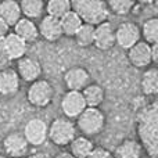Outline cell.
I'll return each mask as SVG.
<instances>
[{
	"instance_id": "8992f818",
	"label": "cell",
	"mask_w": 158,
	"mask_h": 158,
	"mask_svg": "<svg viewBox=\"0 0 158 158\" xmlns=\"http://www.w3.org/2000/svg\"><path fill=\"white\" fill-rule=\"evenodd\" d=\"M142 40L140 25L133 21H123L115 28V44L123 50H129Z\"/></svg>"
},
{
	"instance_id": "2e32d148",
	"label": "cell",
	"mask_w": 158,
	"mask_h": 158,
	"mask_svg": "<svg viewBox=\"0 0 158 158\" xmlns=\"http://www.w3.org/2000/svg\"><path fill=\"white\" fill-rule=\"evenodd\" d=\"M3 43H4L6 56H7L8 61H18L19 58L24 57L28 50V44L13 32H10L6 38H3Z\"/></svg>"
},
{
	"instance_id": "52a82bcc",
	"label": "cell",
	"mask_w": 158,
	"mask_h": 158,
	"mask_svg": "<svg viewBox=\"0 0 158 158\" xmlns=\"http://www.w3.org/2000/svg\"><path fill=\"white\" fill-rule=\"evenodd\" d=\"M3 150L7 158H24L29 150L27 139L22 132H11L3 139Z\"/></svg>"
},
{
	"instance_id": "d6a6232c",
	"label": "cell",
	"mask_w": 158,
	"mask_h": 158,
	"mask_svg": "<svg viewBox=\"0 0 158 158\" xmlns=\"http://www.w3.org/2000/svg\"><path fill=\"white\" fill-rule=\"evenodd\" d=\"M28 158H53V157L50 156L49 153H44V151H38V153L31 154Z\"/></svg>"
},
{
	"instance_id": "d6986e66",
	"label": "cell",
	"mask_w": 158,
	"mask_h": 158,
	"mask_svg": "<svg viewBox=\"0 0 158 158\" xmlns=\"http://www.w3.org/2000/svg\"><path fill=\"white\" fill-rule=\"evenodd\" d=\"M81 93L85 100V104L89 108H100V106L106 100V90L98 83H92L90 82Z\"/></svg>"
},
{
	"instance_id": "484cf974",
	"label": "cell",
	"mask_w": 158,
	"mask_h": 158,
	"mask_svg": "<svg viewBox=\"0 0 158 158\" xmlns=\"http://www.w3.org/2000/svg\"><path fill=\"white\" fill-rule=\"evenodd\" d=\"M72 10L69 0H49L44 2V13L46 15L54 17V18H63L67 13Z\"/></svg>"
},
{
	"instance_id": "d4e9b609",
	"label": "cell",
	"mask_w": 158,
	"mask_h": 158,
	"mask_svg": "<svg viewBox=\"0 0 158 158\" xmlns=\"http://www.w3.org/2000/svg\"><path fill=\"white\" fill-rule=\"evenodd\" d=\"M140 35L142 40L146 42L147 44H156L158 43V18L151 17L147 18L140 27Z\"/></svg>"
},
{
	"instance_id": "836d02e7",
	"label": "cell",
	"mask_w": 158,
	"mask_h": 158,
	"mask_svg": "<svg viewBox=\"0 0 158 158\" xmlns=\"http://www.w3.org/2000/svg\"><path fill=\"white\" fill-rule=\"evenodd\" d=\"M53 158H74V157L71 156L69 151H60V153H57Z\"/></svg>"
},
{
	"instance_id": "e575fe53",
	"label": "cell",
	"mask_w": 158,
	"mask_h": 158,
	"mask_svg": "<svg viewBox=\"0 0 158 158\" xmlns=\"http://www.w3.org/2000/svg\"><path fill=\"white\" fill-rule=\"evenodd\" d=\"M0 158H7V157H6L4 154H0Z\"/></svg>"
},
{
	"instance_id": "ac0fdd59",
	"label": "cell",
	"mask_w": 158,
	"mask_h": 158,
	"mask_svg": "<svg viewBox=\"0 0 158 158\" xmlns=\"http://www.w3.org/2000/svg\"><path fill=\"white\" fill-rule=\"evenodd\" d=\"M0 18L10 28H13L22 18L19 2H17V0H0Z\"/></svg>"
},
{
	"instance_id": "1f68e13d",
	"label": "cell",
	"mask_w": 158,
	"mask_h": 158,
	"mask_svg": "<svg viewBox=\"0 0 158 158\" xmlns=\"http://www.w3.org/2000/svg\"><path fill=\"white\" fill-rule=\"evenodd\" d=\"M151 60H153V63L158 61V43L151 44Z\"/></svg>"
},
{
	"instance_id": "f1b7e54d",
	"label": "cell",
	"mask_w": 158,
	"mask_h": 158,
	"mask_svg": "<svg viewBox=\"0 0 158 158\" xmlns=\"http://www.w3.org/2000/svg\"><path fill=\"white\" fill-rule=\"evenodd\" d=\"M87 158H114V157H112L111 151H108L107 148L100 147V146H96L94 150L92 151V154H90Z\"/></svg>"
},
{
	"instance_id": "7c38bea8",
	"label": "cell",
	"mask_w": 158,
	"mask_h": 158,
	"mask_svg": "<svg viewBox=\"0 0 158 158\" xmlns=\"http://www.w3.org/2000/svg\"><path fill=\"white\" fill-rule=\"evenodd\" d=\"M128 60L135 68H146L148 67L153 60H151V46L146 42L140 40L133 47L126 50Z\"/></svg>"
},
{
	"instance_id": "e0dca14e",
	"label": "cell",
	"mask_w": 158,
	"mask_h": 158,
	"mask_svg": "<svg viewBox=\"0 0 158 158\" xmlns=\"http://www.w3.org/2000/svg\"><path fill=\"white\" fill-rule=\"evenodd\" d=\"M13 33H15L18 38H21L27 44L35 43L39 39L38 25L35 24V21L27 19L24 17L13 27Z\"/></svg>"
},
{
	"instance_id": "277c9868",
	"label": "cell",
	"mask_w": 158,
	"mask_h": 158,
	"mask_svg": "<svg viewBox=\"0 0 158 158\" xmlns=\"http://www.w3.org/2000/svg\"><path fill=\"white\" fill-rule=\"evenodd\" d=\"M106 122V114L101 108H89V107H86L83 110V112L77 118L75 126L81 131L82 136L92 137L104 131Z\"/></svg>"
},
{
	"instance_id": "ffe728a7",
	"label": "cell",
	"mask_w": 158,
	"mask_h": 158,
	"mask_svg": "<svg viewBox=\"0 0 158 158\" xmlns=\"http://www.w3.org/2000/svg\"><path fill=\"white\" fill-rule=\"evenodd\" d=\"M143 147L136 139H123L114 148V158H142Z\"/></svg>"
},
{
	"instance_id": "ba28073f",
	"label": "cell",
	"mask_w": 158,
	"mask_h": 158,
	"mask_svg": "<svg viewBox=\"0 0 158 158\" xmlns=\"http://www.w3.org/2000/svg\"><path fill=\"white\" fill-rule=\"evenodd\" d=\"M22 133L29 146H35V147L42 146L47 140V123L40 118L29 119Z\"/></svg>"
},
{
	"instance_id": "44dd1931",
	"label": "cell",
	"mask_w": 158,
	"mask_h": 158,
	"mask_svg": "<svg viewBox=\"0 0 158 158\" xmlns=\"http://www.w3.org/2000/svg\"><path fill=\"white\" fill-rule=\"evenodd\" d=\"M94 143L85 136H75V139L69 143V153L74 158H87L94 150Z\"/></svg>"
},
{
	"instance_id": "9a60e30c",
	"label": "cell",
	"mask_w": 158,
	"mask_h": 158,
	"mask_svg": "<svg viewBox=\"0 0 158 158\" xmlns=\"http://www.w3.org/2000/svg\"><path fill=\"white\" fill-rule=\"evenodd\" d=\"M39 36L47 42H57L63 36V31H61L60 19L54 18L50 15H43L38 25Z\"/></svg>"
},
{
	"instance_id": "cb8c5ba5",
	"label": "cell",
	"mask_w": 158,
	"mask_h": 158,
	"mask_svg": "<svg viewBox=\"0 0 158 158\" xmlns=\"http://www.w3.org/2000/svg\"><path fill=\"white\" fill-rule=\"evenodd\" d=\"M82 19L78 17V14L75 11H69L67 13L63 18H60V25H61V31H63L64 36L68 38H74L75 33L78 32V29L82 27Z\"/></svg>"
},
{
	"instance_id": "3957f363",
	"label": "cell",
	"mask_w": 158,
	"mask_h": 158,
	"mask_svg": "<svg viewBox=\"0 0 158 158\" xmlns=\"http://www.w3.org/2000/svg\"><path fill=\"white\" fill-rule=\"evenodd\" d=\"M77 135V126L72 119L67 117H57L47 125V139L53 144L58 147L69 146V143L75 139Z\"/></svg>"
},
{
	"instance_id": "7a4b0ae2",
	"label": "cell",
	"mask_w": 158,
	"mask_h": 158,
	"mask_svg": "<svg viewBox=\"0 0 158 158\" xmlns=\"http://www.w3.org/2000/svg\"><path fill=\"white\" fill-rule=\"evenodd\" d=\"M71 7L83 24L97 27L108 21L110 13L104 0H74L71 2Z\"/></svg>"
},
{
	"instance_id": "9c48e42d",
	"label": "cell",
	"mask_w": 158,
	"mask_h": 158,
	"mask_svg": "<svg viewBox=\"0 0 158 158\" xmlns=\"http://www.w3.org/2000/svg\"><path fill=\"white\" fill-rule=\"evenodd\" d=\"M64 83L71 92H82L90 83V74L85 67H71L64 72Z\"/></svg>"
},
{
	"instance_id": "4316f807",
	"label": "cell",
	"mask_w": 158,
	"mask_h": 158,
	"mask_svg": "<svg viewBox=\"0 0 158 158\" xmlns=\"http://www.w3.org/2000/svg\"><path fill=\"white\" fill-rule=\"evenodd\" d=\"M75 42L81 47H90L93 46L94 40V27L87 24H82V27L78 29V32L74 36Z\"/></svg>"
},
{
	"instance_id": "f546056e",
	"label": "cell",
	"mask_w": 158,
	"mask_h": 158,
	"mask_svg": "<svg viewBox=\"0 0 158 158\" xmlns=\"http://www.w3.org/2000/svg\"><path fill=\"white\" fill-rule=\"evenodd\" d=\"M8 63V58L6 56V50H4V43H3V39H0V69L4 68Z\"/></svg>"
},
{
	"instance_id": "603a6c76",
	"label": "cell",
	"mask_w": 158,
	"mask_h": 158,
	"mask_svg": "<svg viewBox=\"0 0 158 158\" xmlns=\"http://www.w3.org/2000/svg\"><path fill=\"white\" fill-rule=\"evenodd\" d=\"M140 89L144 96H156L158 93V69L157 67L148 68L140 81Z\"/></svg>"
},
{
	"instance_id": "5b68a950",
	"label": "cell",
	"mask_w": 158,
	"mask_h": 158,
	"mask_svg": "<svg viewBox=\"0 0 158 158\" xmlns=\"http://www.w3.org/2000/svg\"><path fill=\"white\" fill-rule=\"evenodd\" d=\"M54 97V87L47 79H38L32 82L27 90V100L36 108H44L50 106Z\"/></svg>"
},
{
	"instance_id": "30bf717a",
	"label": "cell",
	"mask_w": 158,
	"mask_h": 158,
	"mask_svg": "<svg viewBox=\"0 0 158 158\" xmlns=\"http://www.w3.org/2000/svg\"><path fill=\"white\" fill-rule=\"evenodd\" d=\"M17 74L21 81L32 83V82L40 79L42 75V64L39 63L36 58L31 57V56H24L17 61Z\"/></svg>"
},
{
	"instance_id": "5bb4252c",
	"label": "cell",
	"mask_w": 158,
	"mask_h": 158,
	"mask_svg": "<svg viewBox=\"0 0 158 158\" xmlns=\"http://www.w3.org/2000/svg\"><path fill=\"white\" fill-rule=\"evenodd\" d=\"M21 87V79L14 68L4 67L0 69V94L14 96Z\"/></svg>"
},
{
	"instance_id": "6da1fadb",
	"label": "cell",
	"mask_w": 158,
	"mask_h": 158,
	"mask_svg": "<svg viewBox=\"0 0 158 158\" xmlns=\"http://www.w3.org/2000/svg\"><path fill=\"white\" fill-rule=\"evenodd\" d=\"M136 132L143 151L150 158H158V107L157 101L142 106L136 114Z\"/></svg>"
},
{
	"instance_id": "4fadbf2b",
	"label": "cell",
	"mask_w": 158,
	"mask_h": 158,
	"mask_svg": "<svg viewBox=\"0 0 158 158\" xmlns=\"http://www.w3.org/2000/svg\"><path fill=\"white\" fill-rule=\"evenodd\" d=\"M93 46H96L98 50H110L115 46V28L110 21L94 27Z\"/></svg>"
},
{
	"instance_id": "8fae6325",
	"label": "cell",
	"mask_w": 158,
	"mask_h": 158,
	"mask_svg": "<svg viewBox=\"0 0 158 158\" xmlns=\"http://www.w3.org/2000/svg\"><path fill=\"white\" fill-rule=\"evenodd\" d=\"M86 108L85 100L82 97L81 92H68L61 97V111L64 112V117L74 119L78 118L79 115L83 112V110Z\"/></svg>"
},
{
	"instance_id": "4dcf8cb0",
	"label": "cell",
	"mask_w": 158,
	"mask_h": 158,
	"mask_svg": "<svg viewBox=\"0 0 158 158\" xmlns=\"http://www.w3.org/2000/svg\"><path fill=\"white\" fill-rule=\"evenodd\" d=\"M8 33H10V27H8V25L6 24L2 18H0V39L6 38Z\"/></svg>"
},
{
	"instance_id": "83f0119b",
	"label": "cell",
	"mask_w": 158,
	"mask_h": 158,
	"mask_svg": "<svg viewBox=\"0 0 158 158\" xmlns=\"http://www.w3.org/2000/svg\"><path fill=\"white\" fill-rule=\"evenodd\" d=\"M108 13H112L115 15H128L135 8L136 2L133 0H108L106 2Z\"/></svg>"
},
{
	"instance_id": "7402d4cb",
	"label": "cell",
	"mask_w": 158,
	"mask_h": 158,
	"mask_svg": "<svg viewBox=\"0 0 158 158\" xmlns=\"http://www.w3.org/2000/svg\"><path fill=\"white\" fill-rule=\"evenodd\" d=\"M21 14L24 18L35 21L42 18L44 13V2L43 0H21L19 2Z\"/></svg>"
}]
</instances>
